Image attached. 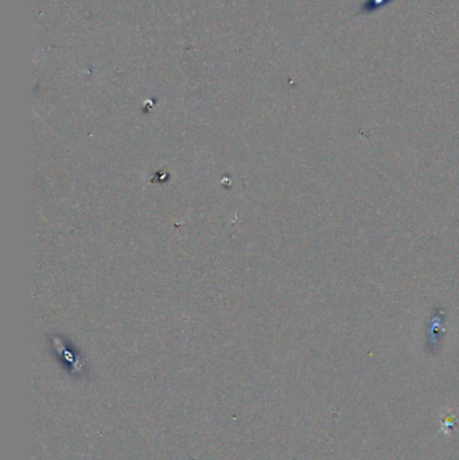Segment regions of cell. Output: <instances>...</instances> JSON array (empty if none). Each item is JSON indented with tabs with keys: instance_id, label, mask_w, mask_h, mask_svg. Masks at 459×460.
Here are the masks:
<instances>
[{
	"instance_id": "cell-1",
	"label": "cell",
	"mask_w": 459,
	"mask_h": 460,
	"mask_svg": "<svg viewBox=\"0 0 459 460\" xmlns=\"http://www.w3.org/2000/svg\"><path fill=\"white\" fill-rule=\"evenodd\" d=\"M392 0H365L362 8H361V14H371L374 12L385 6H388Z\"/></svg>"
}]
</instances>
